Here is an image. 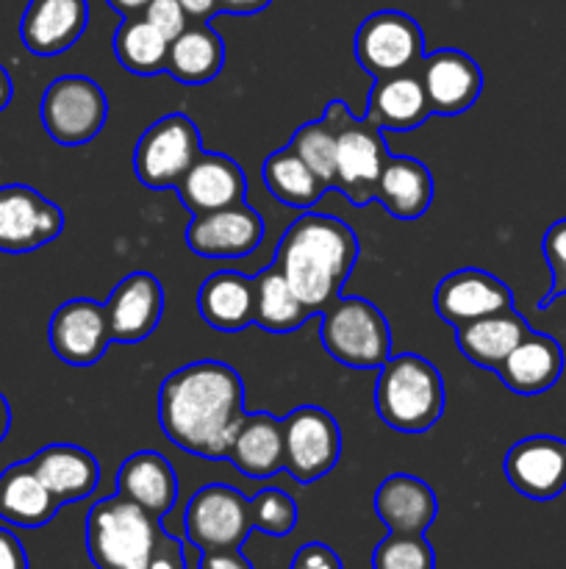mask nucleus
Returning a JSON list of instances; mask_svg holds the SVG:
<instances>
[{
	"mask_svg": "<svg viewBox=\"0 0 566 569\" xmlns=\"http://www.w3.org/2000/svg\"><path fill=\"white\" fill-rule=\"evenodd\" d=\"M244 417V383L225 361H192L166 376L159 389L161 431L200 459H225Z\"/></svg>",
	"mask_w": 566,
	"mask_h": 569,
	"instance_id": "1",
	"label": "nucleus"
},
{
	"mask_svg": "<svg viewBox=\"0 0 566 569\" xmlns=\"http://www.w3.org/2000/svg\"><path fill=\"white\" fill-rule=\"evenodd\" d=\"M355 261L358 237L353 228L333 214L305 209L277 242L272 264L292 283L305 309L320 315L342 295Z\"/></svg>",
	"mask_w": 566,
	"mask_h": 569,
	"instance_id": "2",
	"label": "nucleus"
},
{
	"mask_svg": "<svg viewBox=\"0 0 566 569\" xmlns=\"http://www.w3.org/2000/svg\"><path fill=\"white\" fill-rule=\"evenodd\" d=\"M87 550L98 569H186L181 539L122 495L98 500L89 509Z\"/></svg>",
	"mask_w": 566,
	"mask_h": 569,
	"instance_id": "3",
	"label": "nucleus"
},
{
	"mask_svg": "<svg viewBox=\"0 0 566 569\" xmlns=\"http://www.w3.org/2000/svg\"><path fill=\"white\" fill-rule=\"evenodd\" d=\"M442 372L416 353H394L377 370L375 409L388 428L425 433L444 415Z\"/></svg>",
	"mask_w": 566,
	"mask_h": 569,
	"instance_id": "4",
	"label": "nucleus"
},
{
	"mask_svg": "<svg viewBox=\"0 0 566 569\" xmlns=\"http://www.w3.org/2000/svg\"><path fill=\"white\" fill-rule=\"evenodd\" d=\"M320 342L331 359L353 370H381L392 356L388 320L364 298H342L320 311Z\"/></svg>",
	"mask_w": 566,
	"mask_h": 569,
	"instance_id": "5",
	"label": "nucleus"
},
{
	"mask_svg": "<svg viewBox=\"0 0 566 569\" xmlns=\"http://www.w3.org/2000/svg\"><path fill=\"white\" fill-rule=\"evenodd\" d=\"M327 122L336 133V187L353 206L375 200L377 178L388 159L386 139L377 126L364 117H353L344 100H331L325 109Z\"/></svg>",
	"mask_w": 566,
	"mask_h": 569,
	"instance_id": "6",
	"label": "nucleus"
},
{
	"mask_svg": "<svg viewBox=\"0 0 566 569\" xmlns=\"http://www.w3.org/2000/svg\"><path fill=\"white\" fill-rule=\"evenodd\" d=\"M203 153L200 128L192 117L164 114L139 137L133 150V170L148 189H175L189 167Z\"/></svg>",
	"mask_w": 566,
	"mask_h": 569,
	"instance_id": "7",
	"label": "nucleus"
},
{
	"mask_svg": "<svg viewBox=\"0 0 566 569\" xmlns=\"http://www.w3.org/2000/svg\"><path fill=\"white\" fill-rule=\"evenodd\" d=\"M39 114L53 142L75 148L92 142L103 131L109 120V98L92 78L61 76L44 89Z\"/></svg>",
	"mask_w": 566,
	"mask_h": 569,
	"instance_id": "8",
	"label": "nucleus"
},
{
	"mask_svg": "<svg viewBox=\"0 0 566 569\" xmlns=\"http://www.w3.org/2000/svg\"><path fill=\"white\" fill-rule=\"evenodd\" d=\"M183 531L200 553L242 550L253 528L250 500L225 483H209L189 498L183 511Z\"/></svg>",
	"mask_w": 566,
	"mask_h": 569,
	"instance_id": "9",
	"label": "nucleus"
},
{
	"mask_svg": "<svg viewBox=\"0 0 566 569\" xmlns=\"http://www.w3.org/2000/svg\"><path fill=\"white\" fill-rule=\"evenodd\" d=\"M355 59L372 78H392L420 70L425 59V37L414 17L403 11H375L355 33Z\"/></svg>",
	"mask_w": 566,
	"mask_h": 569,
	"instance_id": "10",
	"label": "nucleus"
},
{
	"mask_svg": "<svg viewBox=\"0 0 566 569\" xmlns=\"http://www.w3.org/2000/svg\"><path fill=\"white\" fill-rule=\"evenodd\" d=\"M342 431L331 411L297 406L283 417V470L297 483H314L338 465Z\"/></svg>",
	"mask_w": 566,
	"mask_h": 569,
	"instance_id": "11",
	"label": "nucleus"
},
{
	"mask_svg": "<svg viewBox=\"0 0 566 569\" xmlns=\"http://www.w3.org/2000/svg\"><path fill=\"white\" fill-rule=\"evenodd\" d=\"M64 231V211L26 183L0 187V253H31Z\"/></svg>",
	"mask_w": 566,
	"mask_h": 569,
	"instance_id": "12",
	"label": "nucleus"
},
{
	"mask_svg": "<svg viewBox=\"0 0 566 569\" xmlns=\"http://www.w3.org/2000/svg\"><path fill=\"white\" fill-rule=\"evenodd\" d=\"M50 350L59 356L64 365L92 367L105 356L111 339L109 315L105 303L89 298H75L61 303L53 311L48 326Z\"/></svg>",
	"mask_w": 566,
	"mask_h": 569,
	"instance_id": "13",
	"label": "nucleus"
},
{
	"mask_svg": "<svg viewBox=\"0 0 566 569\" xmlns=\"http://www.w3.org/2000/svg\"><path fill=\"white\" fill-rule=\"evenodd\" d=\"M264 239V220L247 203L192 217L186 248L200 259H244Z\"/></svg>",
	"mask_w": 566,
	"mask_h": 569,
	"instance_id": "14",
	"label": "nucleus"
},
{
	"mask_svg": "<svg viewBox=\"0 0 566 569\" xmlns=\"http://www.w3.org/2000/svg\"><path fill=\"white\" fill-rule=\"evenodd\" d=\"M433 309L447 326L458 328L481 317L514 309V295L497 276L477 267H464L438 281L433 292Z\"/></svg>",
	"mask_w": 566,
	"mask_h": 569,
	"instance_id": "15",
	"label": "nucleus"
},
{
	"mask_svg": "<svg viewBox=\"0 0 566 569\" xmlns=\"http://www.w3.org/2000/svg\"><path fill=\"white\" fill-rule=\"evenodd\" d=\"M416 72H420L433 114H464L477 103L483 92L481 67L464 50L442 48L436 53H425Z\"/></svg>",
	"mask_w": 566,
	"mask_h": 569,
	"instance_id": "16",
	"label": "nucleus"
},
{
	"mask_svg": "<svg viewBox=\"0 0 566 569\" xmlns=\"http://www.w3.org/2000/svg\"><path fill=\"white\" fill-rule=\"evenodd\" d=\"M503 472L511 487L525 498H558L566 489V442L547 433L519 439L505 453Z\"/></svg>",
	"mask_w": 566,
	"mask_h": 569,
	"instance_id": "17",
	"label": "nucleus"
},
{
	"mask_svg": "<svg viewBox=\"0 0 566 569\" xmlns=\"http://www.w3.org/2000/svg\"><path fill=\"white\" fill-rule=\"evenodd\" d=\"M105 315H109L114 342H142L159 328L161 315H164L161 281L153 272H131L111 289L105 300Z\"/></svg>",
	"mask_w": 566,
	"mask_h": 569,
	"instance_id": "18",
	"label": "nucleus"
},
{
	"mask_svg": "<svg viewBox=\"0 0 566 569\" xmlns=\"http://www.w3.org/2000/svg\"><path fill=\"white\" fill-rule=\"evenodd\" d=\"M178 198L186 206L189 214H209V211L228 209V206L244 203L247 178L244 170L222 153H200L198 161L189 167L186 176L175 187Z\"/></svg>",
	"mask_w": 566,
	"mask_h": 569,
	"instance_id": "19",
	"label": "nucleus"
},
{
	"mask_svg": "<svg viewBox=\"0 0 566 569\" xmlns=\"http://www.w3.org/2000/svg\"><path fill=\"white\" fill-rule=\"evenodd\" d=\"M87 26V0H28L20 39L33 56H59L83 37Z\"/></svg>",
	"mask_w": 566,
	"mask_h": 569,
	"instance_id": "20",
	"label": "nucleus"
},
{
	"mask_svg": "<svg viewBox=\"0 0 566 569\" xmlns=\"http://www.w3.org/2000/svg\"><path fill=\"white\" fill-rule=\"evenodd\" d=\"M425 87L420 72H403V76L377 78L366 94L364 120L377 126L381 131L405 133L420 128L431 117Z\"/></svg>",
	"mask_w": 566,
	"mask_h": 569,
	"instance_id": "21",
	"label": "nucleus"
},
{
	"mask_svg": "<svg viewBox=\"0 0 566 569\" xmlns=\"http://www.w3.org/2000/svg\"><path fill=\"white\" fill-rule=\"evenodd\" d=\"M494 372L514 395L536 398L558 383L564 372V350L547 333L530 331Z\"/></svg>",
	"mask_w": 566,
	"mask_h": 569,
	"instance_id": "22",
	"label": "nucleus"
},
{
	"mask_svg": "<svg viewBox=\"0 0 566 569\" xmlns=\"http://www.w3.org/2000/svg\"><path fill=\"white\" fill-rule=\"evenodd\" d=\"M59 506L87 500L100 483V465L78 445H48L28 459Z\"/></svg>",
	"mask_w": 566,
	"mask_h": 569,
	"instance_id": "23",
	"label": "nucleus"
},
{
	"mask_svg": "<svg viewBox=\"0 0 566 569\" xmlns=\"http://www.w3.org/2000/svg\"><path fill=\"white\" fill-rule=\"evenodd\" d=\"M117 495L161 520L178 503V476L159 450H139L120 465Z\"/></svg>",
	"mask_w": 566,
	"mask_h": 569,
	"instance_id": "24",
	"label": "nucleus"
},
{
	"mask_svg": "<svg viewBox=\"0 0 566 569\" xmlns=\"http://www.w3.org/2000/svg\"><path fill=\"white\" fill-rule=\"evenodd\" d=\"M375 511L388 533H425L436 520V495L422 478L388 476L375 492Z\"/></svg>",
	"mask_w": 566,
	"mask_h": 569,
	"instance_id": "25",
	"label": "nucleus"
},
{
	"mask_svg": "<svg viewBox=\"0 0 566 569\" xmlns=\"http://www.w3.org/2000/svg\"><path fill=\"white\" fill-rule=\"evenodd\" d=\"M453 331L461 356L469 359L475 367L494 372L533 328L527 326V320L519 311L505 309L497 311V315L481 317V320L453 328Z\"/></svg>",
	"mask_w": 566,
	"mask_h": 569,
	"instance_id": "26",
	"label": "nucleus"
},
{
	"mask_svg": "<svg viewBox=\"0 0 566 569\" xmlns=\"http://www.w3.org/2000/svg\"><path fill=\"white\" fill-rule=\"evenodd\" d=\"M228 461L247 478H272L283 470V420L270 411L244 417L228 448Z\"/></svg>",
	"mask_w": 566,
	"mask_h": 569,
	"instance_id": "27",
	"label": "nucleus"
},
{
	"mask_svg": "<svg viewBox=\"0 0 566 569\" xmlns=\"http://www.w3.org/2000/svg\"><path fill=\"white\" fill-rule=\"evenodd\" d=\"M375 200L394 220H420L433 203L431 170L411 156L388 153L381 178H377Z\"/></svg>",
	"mask_w": 566,
	"mask_h": 569,
	"instance_id": "28",
	"label": "nucleus"
},
{
	"mask_svg": "<svg viewBox=\"0 0 566 569\" xmlns=\"http://www.w3.org/2000/svg\"><path fill=\"white\" fill-rule=\"evenodd\" d=\"M198 311L214 331H244L253 326V278L236 270L211 272L200 283Z\"/></svg>",
	"mask_w": 566,
	"mask_h": 569,
	"instance_id": "29",
	"label": "nucleus"
},
{
	"mask_svg": "<svg viewBox=\"0 0 566 569\" xmlns=\"http://www.w3.org/2000/svg\"><path fill=\"white\" fill-rule=\"evenodd\" d=\"M59 500L48 492L28 461L11 465L0 472V520L17 528H42L59 511Z\"/></svg>",
	"mask_w": 566,
	"mask_h": 569,
	"instance_id": "30",
	"label": "nucleus"
},
{
	"mask_svg": "<svg viewBox=\"0 0 566 569\" xmlns=\"http://www.w3.org/2000/svg\"><path fill=\"white\" fill-rule=\"evenodd\" d=\"M222 67H225L222 37L205 22H194L170 42L164 72H170L183 87H203L220 76Z\"/></svg>",
	"mask_w": 566,
	"mask_h": 569,
	"instance_id": "31",
	"label": "nucleus"
},
{
	"mask_svg": "<svg viewBox=\"0 0 566 569\" xmlns=\"http://www.w3.org/2000/svg\"><path fill=\"white\" fill-rule=\"evenodd\" d=\"M311 311L275 264L253 276V322L266 333H292L311 320Z\"/></svg>",
	"mask_w": 566,
	"mask_h": 569,
	"instance_id": "32",
	"label": "nucleus"
},
{
	"mask_svg": "<svg viewBox=\"0 0 566 569\" xmlns=\"http://www.w3.org/2000/svg\"><path fill=\"white\" fill-rule=\"evenodd\" d=\"M261 176H264V183L272 192V198L281 200L283 206L303 211L311 209L331 189L289 144L266 156Z\"/></svg>",
	"mask_w": 566,
	"mask_h": 569,
	"instance_id": "33",
	"label": "nucleus"
},
{
	"mask_svg": "<svg viewBox=\"0 0 566 569\" xmlns=\"http://www.w3.org/2000/svg\"><path fill=\"white\" fill-rule=\"evenodd\" d=\"M170 39L161 37L142 14L122 17L114 33V56L128 72L137 76H159L166 70Z\"/></svg>",
	"mask_w": 566,
	"mask_h": 569,
	"instance_id": "34",
	"label": "nucleus"
},
{
	"mask_svg": "<svg viewBox=\"0 0 566 569\" xmlns=\"http://www.w3.org/2000/svg\"><path fill=\"white\" fill-rule=\"evenodd\" d=\"M289 148L327 183V187H336V133H333L331 122L325 117L320 120H311L305 126H300L294 131Z\"/></svg>",
	"mask_w": 566,
	"mask_h": 569,
	"instance_id": "35",
	"label": "nucleus"
},
{
	"mask_svg": "<svg viewBox=\"0 0 566 569\" xmlns=\"http://www.w3.org/2000/svg\"><path fill=\"white\" fill-rule=\"evenodd\" d=\"M372 569H436L425 533H388L372 553Z\"/></svg>",
	"mask_w": 566,
	"mask_h": 569,
	"instance_id": "36",
	"label": "nucleus"
},
{
	"mask_svg": "<svg viewBox=\"0 0 566 569\" xmlns=\"http://www.w3.org/2000/svg\"><path fill=\"white\" fill-rule=\"evenodd\" d=\"M250 511H253V528L266 537H289L297 526V503L283 489H261L250 500Z\"/></svg>",
	"mask_w": 566,
	"mask_h": 569,
	"instance_id": "37",
	"label": "nucleus"
},
{
	"mask_svg": "<svg viewBox=\"0 0 566 569\" xmlns=\"http://www.w3.org/2000/svg\"><path fill=\"white\" fill-rule=\"evenodd\" d=\"M542 253L549 267V276H553V283H549L547 295L538 300V309H549V303L566 295V217L547 228L542 239Z\"/></svg>",
	"mask_w": 566,
	"mask_h": 569,
	"instance_id": "38",
	"label": "nucleus"
},
{
	"mask_svg": "<svg viewBox=\"0 0 566 569\" xmlns=\"http://www.w3.org/2000/svg\"><path fill=\"white\" fill-rule=\"evenodd\" d=\"M144 20L155 28L164 39H175L186 31L189 26V14L178 0H150L142 11Z\"/></svg>",
	"mask_w": 566,
	"mask_h": 569,
	"instance_id": "39",
	"label": "nucleus"
},
{
	"mask_svg": "<svg viewBox=\"0 0 566 569\" xmlns=\"http://www.w3.org/2000/svg\"><path fill=\"white\" fill-rule=\"evenodd\" d=\"M292 569H342V559L327 545L309 542L294 553Z\"/></svg>",
	"mask_w": 566,
	"mask_h": 569,
	"instance_id": "40",
	"label": "nucleus"
},
{
	"mask_svg": "<svg viewBox=\"0 0 566 569\" xmlns=\"http://www.w3.org/2000/svg\"><path fill=\"white\" fill-rule=\"evenodd\" d=\"M0 569H28L22 542L9 528H0Z\"/></svg>",
	"mask_w": 566,
	"mask_h": 569,
	"instance_id": "41",
	"label": "nucleus"
},
{
	"mask_svg": "<svg viewBox=\"0 0 566 569\" xmlns=\"http://www.w3.org/2000/svg\"><path fill=\"white\" fill-rule=\"evenodd\" d=\"M198 569H253L242 550H214V553H200Z\"/></svg>",
	"mask_w": 566,
	"mask_h": 569,
	"instance_id": "42",
	"label": "nucleus"
},
{
	"mask_svg": "<svg viewBox=\"0 0 566 569\" xmlns=\"http://www.w3.org/2000/svg\"><path fill=\"white\" fill-rule=\"evenodd\" d=\"M272 0H216V11H231V14H255L264 11Z\"/></svg>",
	"mask_w": 566,
	"mask_h": 569,
	"instance_id": "43",
	"label": "nucleus"
},
{
	"mask_svg": "<svg viewBox=\"0 0 566 569\" xmlns=\"http://www.w3.org/2000/svg\"><path fill=\"white\" fill-rule=\"evenodd\" d=\"M192 20L205 22L216 11V0H178Z\"/></svg>",
	"mask_w": 566,
	"mask_h": 569,
	"instance_id": "44",
	"label": "nucleus"
},
{
	"mask_svg": "<svg viewBox=\"0 0 566 569\" xmlns=\"http://www.w3.org/2000/svg\"><path fill=\"white\" fill-rule=\"evenodd\" d=\"M150 0H109L111 9L117 11V14L122 17H133V14H142L144 6H148Z\"/></svg>",
	"mask_w": 566,
	"mask_h": 569,
	"instance_id": "45",
	"label": "nucleus"
},
{
	"mask_svg": "<svg viewBox=\"0 0 566 569\" xmlns=\"http://www.w3.org/2000/svg\"><path fill=\"white\" fill-rule=\"evenodd\" d=\"M11 98H14V83H11V76L6 72V67L0 64V111L9 109Z\"/></svg>",
	"mask_w": 566,
	"mask_h": 569,
	"instance_id": "46",
	"label": "nucleus"
},
{
	"mask_svg": "<svg viewBox=\"0 0 566 569\" xmlns=\"http://www.w3.org/2000/svg\"><path fill=\"white\" fill-rule=\"evenodd\" d=\"M11 428V409H9V400L0 395V442L6 439V433H9Z\"/></svg>",
	"mask_w": 566,
	"mask_h": 569,
	"instance_id": "47",
	"label": "nucleus"
}]
</instances>
